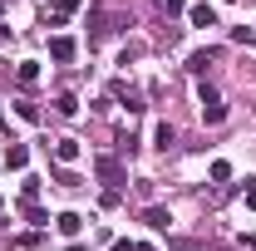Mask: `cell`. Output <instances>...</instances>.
Here are the masks:
<instances>
[{
    "label": "cell",
    "mask_w": 256,
    "mask_h": 251,
    "mask_svg": "<svg viewBox=\"0 0 256 251\" xmlns=\"http://www.w3.org/2000/svg\"><path fill=\"white\" fill-rule=\"evenodd\" d=\"M197 104H202V118H207V124H222V118H226V104H222V94H217L212 84L197 89Z\"/></svg>",
    "instance_id": "1"
},
{
    "label": "cell",
    "mask_w": 256,
    "mask_h": 251,
    "mask_svg": "<svg viewBox=\"0 0 256 251\" xmlns=\"http://www.w3.org/2000/svg\"><path fill=\"white\" fill-rule=\"evenodd\" d=\"M94 172H98V182H104L108 192H118V188H124V178H128L118 158H98V162H94Z\"/></svg>",
    "instance_id": "2"
},
{
    "label": "cell",
    "mask_w": 256,
    "mask_h": 251,
    "mask_svg": "<svg viewBox=\"0 0 256 251\" xmlns=\"http://www.w3.org/2000/svg\"><path fill=\"white\" fill-rule=\"evenodd\" d=\"M74 54H79V44H74L69 34H54V40H50V60L54 64H69Z\"/></svg>",
    "instance_id": "3"
},
{
    "label": "cell",
    "mask_w": 256,
    "mask_h": 251,
    "mask_svg": "<svg viewBox=\"0 0 256 251\" xmlns=\"http://www.w3.org/2000/svg\"><path fill=\"white\" fill-rule=\"evenodd\" d=\"M54 226H60V236H69V242H74V236L84 232V217H79V212H60V217H54Z\"/></svg>",
    "instance_id": "4"
},
{
    "label": "cell",
    "mask_w": 256,
    "mask_h": 251,
    "mask_svg": "<svg viewBox=\"0 0 256 251\" xmlns=\"http://www.w3.org/2000/svg\"><path fill=\"white\" fill-rule=\"evenodd\" d=\"M188 20L197 30H212V25H217V10H212V5H188Z\"/></svg>",
    "instance_id": "5"
},
{
    "label": "cell",
    "mask_w": 256,
    "mask_h": 251,
    "mask_svg": "<svg viewBox=\"0 0 256 251\" xmlns=\"http://www.w3.org/2000/svg\"><path fill=\"white\" fill-rule=\"evenodd\" d=\"M54 158L60 162H79V138H54Z\"/></svg>",
    "instance_id": "6"
},
{
    "label": "cell",
    "mask_w": 256,
    "mask_h": 251,
    "mask_svg": "<svg viewBox=\"0 0 256 251\" xmlns=\"http://www.w3.org/2000/svg\"><path fill=\"white\" fill-rule=\"evenodd\" d=\"M143 222H148L153 232H168V222H172V212H168V207H148V212H143Z\"/></svg>",
    "instance_id": "7"
},
{
    "label": "cell",
    "mask_w": 256,
    "mask_h": 251,
    "mask_svg": "<svg viewBox=\"0 0 256 251\" xmlns=\"http://www.w3.org/2000/svg\"><path fill=\"white\" fill-rule=\"evenodd\" d=\"M25 162H30V153H25L20 143H10V148H5V168H10V172H20Z\"/></svg>",
    "instance_id": "8"
},
{
    "label": "cell",
    "mask_w": 256,
    "mask_h": 251,
    "mask_svg": "<svg viewBox=\"0 0 256 251\" xmlns=\"http://www.w3.org/2000/svg\"><path fill=\"white\" fill-rule=\"evenodd\" d=\"M212 60H217V50H197V54L188 60V69H192V74H207V64H212Z\"/></svg>",
    "instance_id": "9"
},
{
    "label": "cell",
    "mask_w": 256,
    "mask_h": 251,
    "mask_svg": "<svg viewBox=\"0 0 256 251\" xmlns=\"http://www.w3.org/2000/svg\"><path fill=\"white\" fill-rule=\"evenodd\" d=\"M15 79H20V84L30 89L34 79H40V64H34V60H25V64H20V69H15Z\"/></svg>",
    "instance_id": "10"
},
{
    "label": "cell",
    "mask_w": 256,
    "mask_h": 251,
    "mask_svg": "<svg viewBox=\"0 0 256 251\" xmlns=\"http://www.w3.org/2000/svg\"><path fill=\"white\" fill-rule=\"evenodd\" d=\"M153 138H158V148H162V153H168V148L178 143V133H172V124H158V128H153Z\"/></svg>",
    "instance_id": "11"
},
{
    "label": "cell",
    "mask_w": 256,
    "mask_h": 251,
    "mask_svg": "<svg viewBox=\"0 0 256 251\" xmlns=\"http://www.w3.org/2000/svg\"><path fill=\"white\" fill-rule=\"evenodd\" d=\"M54 114H64V118L79 114V98H74V94H60V98H54Z\"/></svg>",
    "instance_id": "12"
},
{
    "label": "cell",
    "mask_w": 256,
    "mask_h": 251,
    "mask_svg": "<svg viewBox=\"0 0 256 251\" xmlns=\"http://www.w3.org/2000/svg\"><path fill=\"white\" fill-rule=\"evenodd\" d=\"M212 182H232V162H222V158L212 162Z\"/></svg>",
    "instance_id": "13"
},
{
    "label": "cell",
    "mask_w": 256,
    "mask_h": 251,
    "mask_svg": "<svg viewBox=\"0 0 256 251\" xmlns=\"http://www.w3.org/2000/svg\"><path fill=\"white\" fill-rule=\"evenodd\" d=\"M114 98H124L128 108H138V94H133V89H128V84H114Z\"/></svg>",
    "instance_id": "14"
},
{
    "label": "cell",
    "mask_w": 256,
    "mask_h": 251,
    "mask_svg": "<svg viewBox=\"0 0 256 251\" xmlns=\"http://www.w3.org/2000/svg\"><path fill=\"white\" fill-rule=\"evenodd\" d=\"M232 40H236V44H252L256 30H252V25H236V30H232Z\"/></svg>",
    "instance_id": "15"
},
{
    "label": "cell",
    "mask_w": 256,
    "mask_h": 251,
    "mask_svg": "<svg viewBox=\"0 0 256 251\" xmlns=\"http://www.w3.org/2000/svg\"><path fill=\"white\" fill-rule=\"evenodd\" d=\"M25 217H30L34 226H50V217H44V212H40V207H34V202H25Z\"/></svg>",
    "instance_id": "16"
},
{
    "label": "cell",
    "mask_w": 256,
    "mask_h": 251,
    "mask_svg": "<svg viewBox=\"0 0 256 251\" xmlns=\"http://www.w3.org/2000/svg\"><path fill=\"white\" fill-rule=\"evenodd\" d=\"M74 10H79V0H54V15H60V20H64V15H74Z\"/></svg>",
    "instance_id": "17"
},
{
    "label": "cell",
    "mask_w": 256,
    "mask_h": 251,
    "mask_svg": "<svg viewBox=\"0 0 256 251\" xmlns=\"http://www.w3.org/2000/svg\"><path fill=\"white\" fill-rule=\"evenodd\" d=\"M162 10H168V15H178V10H188V0H162Z\"/></svg>",
    "instance_id": "18"
},
{
    "label": "cell",
    "mask_w": 256,
    "mask_h": 251,
    "mask_svg": "<svg viewBox=\"0 0 256 251\" xmlns=\"http://www.w3.org/2000/svg\"><path fill=\"white\" fill-rule=\"evenodd\" d=\"M246 207H256V182H246Z\"/></svg>",
    "instance_id": "19"
},
{
    "label": "cell",
    "mask_w": 256,
    "mask_h": 251,
    "mask_svg": "<svg viewBox=\"0 0 256 251\" xmlns=\"http://www.w3.org/2000/svg\"><path fill=\"white\" fill-rule=\"evenodd\" d=\"M69 251H89V246H79V242H69Z\"/></svg>",
    "instance_id": "20"
},
{
    "label": "cell",
    "mask_w": 256,
    "mask_h": 251,
    "mask_svg": "<svg viewBox=\"0 0 256 251\" xmlns=\"http://www.w3.org/2000/svg\"><path fill=\"white\" fill-rule=\"evenodd\" d=\"M0 207H5V197H0Z\"/></svg>",
    "instance_id": "21"
},
{
    "label": "cell",
    "mask_w": 256,
    "mask_h": 251,
    "mask_svg": "<svg viewBox=\"0 0 256 251\" xmlns=\"http://www.w3.org/2000/svg\"><path fill=\"white\" fill-rule=\"evenodd\" d=\"M252 44H256V40H252Z\"/></svg>",
    "instance_id": "22"
}]
</instances>
